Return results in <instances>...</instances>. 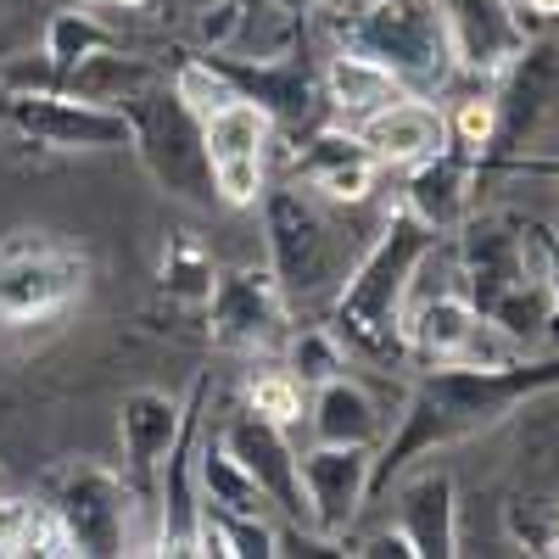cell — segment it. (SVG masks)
<instances>
[{
	"mask_svg": "<svg viewBox=\"0 0 559 559\" xmlns=\"http://www.w3.org/2000/svg\"><path fill=\"white\" fill-rule=\"evenodd\" d=\"M537 392H559V347L543 353V358L521 353L509 364H431L426 376L414 381L397 431L376 453L369 498H381L419 459H431V453H442L464 437L492 431L498 419L515 414V403H526Z\"/></svg>",
	"mask_w": 559,
	"mask_h": 559,
	"instance_id": "obj_1",
	"label": "cell"
},
{
	"mask_svg": "<svg viewBox=\"0 0 559 559\" xmlns=\"http://www.w3.org/2000/svg\"><path fill=\"white\" fill-rule=\"evenodd\" d=\"M453 258H459V292L471 297V308L498 324L521 353L548 342L554 324V286L543 263V236L537 224L521 213H471L453 229Z\"/></svg>",
	"mask_w": 559,
	"mask_h": 559,
	"instance_id": "obj_2",
	"label": "cell"
},
{
	"mask_svg": "<svg viewBox=\"0 0 559 559\" xmlns=\"http://www.w3.org/2000/svg\"><path fill=\"white\" fill-rule=\"evenodd\" d=\"M431 241H437V229H426L408 207H392L381 236H369V247L353 258L331 302V336L342 342L347 358L376 364V369L408 364L403 302H408V274Z\"/></svg>",
	"mask_w": 559,
	"mask_h": 559,
	"instance_id": "obj_3",
	"label": "cell"
},
{
	"mask_svg": "<svg viewBox=\"0 0 559 559\" xmlns=\"http://www.w3.org/2000/svg\"><path fill=\"white\" fill-rule=\"evenodd\" d=\"M96 263L51 229L0 236V342H39L84 308Z\"/></svg>",
	"mask_w": 559,
	"mask_h": 559,
	"instance_id": "obj_4",
	"label": "cell"
},
{
	"mask_svg": "<svg viewBox=\"0 0 559 559\" xmlns=\"http://www.w3.org/2000/svg\"><path fill=\"white\" fill-rule=\"evenodd\" d=\"M336 39L342 51L381 62L408 96H426V102H437L459 73L442 0H369V7L336 23Z\"/></svg>",
	"mask_w": 559,
	"mask_h": 559,
	"instance_id": "obj_5",
	"label": "cell"
},
{
	"mask_svg": "<svg viewBox=\"0 0 559 559\" xmlns=\"http://www.w3.org/2000/svg\"><path fill=\"white\" fill-rule=\"evenodd\" d=\"M263 247L269 269L280 274L292 302H308L319 292L342 286V274L353 269V247L342 236V224L319 191L308 185H263Z\"/></svg>",
	"mask_w": 559,
	"mask_h": 559,
	"instance_id": "obj_6",
	"label": "cell"
},
{
	"mask_svg": "<svg viewBox=\"0 0 559 559\" xmlns=\"http://www.w3.org/2000/svg\"><path fill=\"white\" fill-rule=\"evenodd\" d=\"M123 118L134 123V152H140V163H146V174L163 185V191L207 207L213 202V174H207V152H202V123L185 112L174 84L157 73L123 107Z\"/></svg>",
	"mask_w": 559,
	"mask_h": 559,
	"instance_id": "obj_7",
	"label": "cell"
},
{
	"mask_svg": "<svg viewBox=\"0 0 559 559\" xmlns=\"http://www.w3.org/2000/svg\"><path fill=\"white\" fill-rule=\"evenodd\" d=\"M45 503L57 509V521L73 543V554L90 559H112L129 554V526H134V503L123 471L102 459H68L45 481Z\"/></svg>",
	"mask_w": 559,
	"mask_h": 559,
	"instance_id": "obj_8",
	"label": "cell"
},
{
	"mask_svg": "<svg viewBox=\"0 0 559 559\" xmlns=\"http://www.w3.org/2000/svg\"><path fill=\"white\" fill-rule=\"evenodd\" d=\"M0 123L45 152H134V123L73 90H0Z\"/></svg>",
	"mask_w": 559,
	"mask_h": 559,
	"instance_id": "obj_9",
	"label": "cell"
},
{
	"mask_svg": "<svg viewBox=\"0 0 559 559\" xmlns=\"http://www.w3.org/2000/svg\"><path fill=\"white\" fill-rule=\"evenodd\" d=\"M207 336L213 347L241 353V358H263V353L286 347L292 297L269 263H241V269L218 274V286L207 297Z\"/></svg>",
	"mask_w": 559,
	"mask_h": 559,
	"instance_id": "obj_10",
	"label": "cell"
},
{
	"mask_svg": "<svg viewBox=\"0 0 559 559\" xmlns=\"http://www.w3.org/2000/svg\"><path fill=\"white\" fill-rule=\"evenodd\" d=\"M403 347H408V364H419V369L521 358V347L509 342L498 324H487L459 286L453 292H431V297H419V302L403 308Z\"/></svg>",
	"mask_w": 559,
	"mask_h": 559,
	"instance_id": "obj_11",
	"label": "cell"
},
{
	"mask_svg": "<svg viewBox=\"0 0 559 559\" xmlns=\"http://www.w3.org/2000/svg\"><path fill=\"white\" fill-rule=\"evenodd\" d=\"M179 419H185V403L157 392V386H134L118 408V442H123V481H129V503L134 515L152 521V537H157V498H163V464H168V448L179 437ZM129 554H134V526H129ZM157 554V543H152Z\"/></svg>",
	"mask_w": 559,
	"mask_h": 559,
	"instance_id": "obj_12",
	"label": "cell"
},
{
	"mask_svg": "<svg viewBox=\"0 0 559 559\" xmlns=\"http://www.w3.org/2000/svg\"><path fill=\"white\" fill-rule=\"evenodd\" d=\"M269 140H274V118L252 102H224L207 123H202V152H207V174H213V197L224 207H258L263 197V168H269Z\"/></svg>",
	"mask_w": 559,
	"mask_h": 559,
	"instance_id": "obj_13",
	"label": "cell"
},
{
	"mask_svg": "<svg viewBox=\"0 0 559 559\" xmlns=\"http://www.w3.org/2000/svg\"><path fill=\"white\" fill-rule=\"evenodd\" d=\"M369 471H376V448H342V442H319L297 453V476H302V503H308V526L324 543H342L364 503H369Z\"/></svg>",
	"mask_w": 559,
	"mask_h": 559,
	"instance_id": "obj_14",
	"label": "cell"
},
{
	"mask_svg": "<svg viewBox=\"0 0 559 559\" xmlns=\"http://www.w3.org/2000/svg\"><path fill=\"white\" fill-rule=\"evenodd\" d=\"M554 102H559V51H554L548 39H526L521 51H515V62L498 73V96H492L498 134H492V152L481 163L521 152L526 140L537 134V123H543V112Z\"/></svg>",
	"mask_w": 559,
	"mask_h": 559,
	"instance_id": "obj_15",
	"label": "cell"
},
{
	"mask_svg": "<svg viewBox=\"0 0 559 559\" xmlns=\"http://www.w3.org/2000/svg\"><path fill=\"white\" fill-rule=\"evenodd\" d=\"M202 403H207V376L185 397L179 437L163 464V498H157V554H197V442H202Z\"/></svg>",
	"mask_w": 559,
	"mask_h": 559,
	"instance_id": "obj_16",
	"label": "cell"
},
{
	"mask_svg": "<svg viewBox=\"0 0 559 559\" xmlns=\"http://www.w3.org/2000/svg\"><path fill=\"white\" fill-rule=\"evenodd\" d=\"M297 174L308 191H319L331 207H358L369 202V191H376V179H381V163L376 152L358 140V129H336V123H319L308 134V146L297 157Z\"/></svg>",
	"mask_w": 559,
	"mask_h": 559,
	"instance_id": "obj_17",
	"label": "cell"
},
{
	"mask_svg": "<svg viewBox=\"0 0 559 559\" xmlns=\"http://www.w3.org/2000/svg\"><path fill=\"white\" fill-rule=\"evenodd\" d=\"M224 437V448L236 453L247 471H252V481L263 487V498L274 503V509H286V515L302 526L308 521V503H302V476H297V448L286 442V426H269L263 414H252V408H241L229 426L218 431Z\"/></svg>",
	"mask_w": 559,
	"mask_h": 559,
	"instance_id": "obj_18",
	"label": "cell"
},
{
	"mask_svg": "<svg viewBox=\"0 0 559 559\" xmlns=\"http://www.w3.org/2000/svg\"><path fill=\"white\" fill-rule=\"evenodd\" d=\"M442 12H448V34L464 73L498 79L526 45V17L515 0H442Z\"/></svg>",
	"mask_w": 559,
	"mask_h": 559,
	"instance_id": "obj_19",
	"label": "cell"
},
{
	"mask_svg": "<svg viewBox=\"0 0 559 559\" xmlns=\"http://www.w3.org/2000/svg\"><path fill=\"white\" fill-rule=\"evenodd\" d=\"M476 179H481V163L471 152H459L453 140L442 152L419 157L408 168V185H403V207L437 229V236H453V229L471 218V197H476Z\"/></svg>",
	"mask_w": 559,
	"mask_h": 559,
	"instance_id": "obj_20",
	"label": "cell"
},
{
	"mask_svg": "<svg viewBox=\"0 0 559 559\" xmlns=\"http://www.w3.org/2000/svg\"><path fill=\"white\" fill-rule=\"evenodd\" d=\"M207 62L224 73V84L236 90L241 102L263 107L269 118L308 123V118H313V107H324V90H319V79H313L302 62H292V57H258V62H241V57H224V51H213Z\"/></svg>",
	"mask_w": 559,
	"mask_h": 559,
	"instance_id": "obj_21",
	"label": "cell"
},
{
	"mask_svg": "<svg viewBox=\"0 0 559 559\" xmlns=\"http://www.w3.org/2000/svg\"><path fill=\"white\" fill-rule=\"evenodd\" d=\"M353 129H358L364 146L376 152L381 168L386 163L392 168H414L419 157H431V152L448 146V112H437L426 96H397L392 107L358 118Z\"/></svg>",
	"mask_w": 559,
	"mask_h": 559,
	"instance_id": "obj_22",
	"label": "cell"
},
{
	"mask_svg": "<svg viewBox=\"0 0 559 559\" xmlns=\"http://www.w3.org/2000/svg\"><path fill=\"white\" fill-rule=\"evenodd\" d=\"M408 476V471H403ZM397 526L414 543V559H453L459 554V492L448 471H419L397 487Z\"/></svg>",
	"mask_w": 559,
	"mask_h": 559,
	"instance_id": "obj_23",
	"label": "cell"
},
{
	"mask_svg": "<svg viewBox=\"0 0 559 559\" xmlns=\"http://www.w3.org/2000/svg\"><path fill=\"white\" fill-rule=\"evenodd\" d=\"M308 419H313V437L319 442H342V448H376L386 437L381 403L369 397V386L353 381L347 369H342V376H331L324 386H313Z\"/></svg>",
	"mask_w": 559,
	"mask_h": 559,
	"instance_id": "obj_24",
	"label": "cell"
},
{
	"mask_svg": "<svg viewBox=\"0 0 559 559\" xmlns=\"http://www.w3.org/2000/svg\"><path fill=\"white\" fill-rule=\"evenodd\" d=\"M319 90H324V107H331L336 118H347V123H358V118H369V112L392 107L397 96H408V90H403L381 62H369V57H358V51H336L331 62H324Z\"/></svg>",
	"mask_w": 559,
	"mask_h": 559,
	"instance_id": "obj_25",
	"label": "cell"
},
{
	"mask_svg": "<svg viewBox=\"0 0 559 559\" xmlns=\"http://www.w3.org/2000/svg\"><path fill=\"white\" fill-rule=\"evenodd\" d=\"M157 286L179 308H207V297L218 286V263L197 229H168L163 258H157Z\"/></svg>",
	"mask_w": 559,
	"mask_h": 559,
	"instance_id": "obj_26",
	"label": "cell"
},
{
	"mask_svg": "<svg viewBox=\"0 0 559 559\" xmlns=\"http://www.w3.org/2000/svg\"><path fill=\"white\" fill-rule=\"evenodd\" d=\"M197 487H202V503L229 509V515H263L269 509L263 487L252 481L247 464L224 448V437H202L197 442Z\"/></svg>",
	"mask_w": 559,
	"mask_h": 559,
	"instance_id": "obj_27",
	"label": "cell"
},
{
	"mask_svg": "<svg viewBox=\"0 0 559 559\" xmlns=\"http://www.w3.org/2000/svg\"><path fill=\"white\" fill-rule=\"evenodd\" d=\"M197 554H218V559H269L280 554V537L263 515H229V509L202 503L197 515Z\"/></svg>",
	"mask_w": 559,
	"mask_h": 559,
	"instance_id": "obj_28",
	"label": "cell"
},
{
	"mask_svg": "<svg viewBox=\"0 0 559 559\" xmlns=\"http://www.w3.org/2000/svg\"><path fill=\"white\" fill-rule=\"evenodd\" d=\"M0 554H45V559H62L73 554L57 509L45 498H7L0 509Z\"/></svg>",
	"mask_w": 559,
	"mask_h": 559,
	"instance_id": "obj_29",
	"label": "cell"
},
{
	"mask_svg": "<svg viewBox=\"0 0 559 559\" xmlns=\"http://www.w3.org/2000/svg\"><path fill=\"white\" fill-rule=\"evenodd\" d=\"M107 45H112V28L73 7V12H57L51 23H45V45H39V51H45V62H51L57 73H68L73 62H84L90 51H107Z\"/></svg>",
	"mask_w": 559,
	"mask_h": 559,
	"instance_id": "obj_30",
	"label": "cell"
},
{
	"mask_svg": "<svg viewBox=\"0 0 559 559\" xmlns=\"http://www.w3.org/2000/svg\"><path fill=\"white\" fill-rule=\"evenodd\" d=\"M286 369L297 376L302 392H313V386H324L331 376H342V369H347V353H342V342L331 336V324H308V331H292V336H286Z\"/></svg>",
	"mask_w": 559,
	"mask_h": 559,
	"instance_id": "obj_31",
	"label": "cell"
},
{
	"mask_svg": "<svg viewBox=\"0 0 559 559\" xmlns=\"http://www.w3.org/2000/svg\"><path fill=\"white\" fill-rule=\"evenodd\" d=\"M247 408L263 414L269 426H297L302 419V386L292 369H252L247 376Z\"/></svg>",
	"mask_w": 559,
	"mask_h": 559,
	"instance_id": "obj_32",
	"label": "cell"
},
{
	"mask_svg": "<svg viewBox=\"0 0 559 559\" xmlns=\"http://www.w3.org/2000/svg\"><path fill=\"white\" fill-rule=\"evenodd\" d=\"M174 96L185 102V112H191L197 123H207L224 102H236V90L224 84V73L202 57V62H185L179 73H174Z\"/></svg>",
	"mask_w": 559,
	"mask_h": 559,
	"instance_id": "obj_33",
	"label": "cell"
},
{
	"mask_svg": "<svg viewBox=\"0 0 559 559\" xmlns=\"http://www.w3.org/2000/svg\"><path fill=\"white\" fill-rule=\"evenodd\" d=\"M492 134H498V107L492 96H464L453 112H448V140L459 152H471L476 163L492 152Z\"/></svg>",
	"mask_w": 559,
	"mask_h": 559,
	"instance_id": "obj_34",
	"label": "cell"
},
{
	"mask_svg": "<svg viewBox=\"0 0 559 559\" xmlns=\"http://www.w3.org/2000/svg\"><path fill=\"white\" fill-rule=\"evenodd\" d=\"M509 537H515L526 554H548V537H554V521H559V503L554 498H521L509 503Z\"/></svg>",
	"mask_w": 559,
	"mask_h": 559,
	"instance_id": "obj_35",
	"label": "cell"
},
{
	"mask_svg": "<svg viewBox=\"0 0 559 559\" xmlns=\"http://www.w3.org/2000/svg\"><path fill=\"white\" fill-rule=\"evenodd\" d=\"M487 174H521V179H554L559 185V157H521V152H509V157L481 163V179Z\"/></svg>",
	"mask_w": 559,
	"mask_h": 559,
	"instance_id": "obj_36",
	"label": "cell"
},
{
	"mask_svg": "<svg viewBox=\"0 0 559 559\" xmlns=\"http://www.w3.org/2000/svg\"><path fill=\"white\" fill-rule=\"evenodd\" d=\"M358 554H403V559H414V543L403 537V526H392V532H376Z\"/></svg>",
	"mask_w": 559,
	"mask_h": 559,
	"instance_id": "obj_37",
	"label": "cell"
},
{
	"mask_svg": "<svg viewBox=\"0 0 559 559\" xmlns=\"http://www.w3.org/2000/svg\"><path fill=\"white\" fill-rule=\"evenodd\" d=\"M537 236H543V263H548V286H554V308H559V236H554V229H543V224H537Z\"/></svg>",
	"mask_w": 559,
	"mask_h": 559,
	"instance_id": "obj_38",
	"label": "cell"
},
{
	"mask_svg": "<svg viewBox=\"0 0 559 559\" xmlns=\"http://www.w3.org/2000/svg\"><path fill=\"white\" fill-rule=\"evenodd\" d=\"M274 7H280V12H297V17H308V12H319V7H324V0H274Z\"/></svg>",
	"mask_w": 559,
	"mask_h": 559,
	"instance_id": "obj_39",
	"label": "cell"
},
{
	"mask_svg": "<svg viewBox=\"0 0 559 559\" xmlns=\"http://www.w3.org/2000/svg\"><path fill=\"white\" fill-rule=\"evenodd\" d=\"M526 12H537V17H559V0H521Z\"/></svg>",
	"mask_w": 559,
	"mask_h": 559,
	"instance_id": "obj_40",
	"label": "cell"
},
{
	"mask_svg": "<svg viewBox=\"0 0 559 559\" xmlns=\"http://www.w3.org/2000/svg\"><path fill=\"white\" fill-rule=\"evenodd\" d=\"M84 7H112V12H134V7H146V0H84Z\"/></svg>",
	"mask_w": 559,
	"mask_h": 559,
	"instance_id": "obj_41",
	"label": "cell"
},
{
	"mask_svg": "<svg viewBox=\"0 0 559 559\" xmlns=\"http://www.w3.org/2000/svg\"><path fill=\"white\" fill-rule=\"evenodd\" d=\"M548 559H559V521H554V537H548Z\"/></svg>",
	"mask_w": 559,
	"mask_h": 559,
	"instance_id": "obj_42",
	"label": "cell"
},
{
	"mask_svg": "<svg viewBox=\"0 0 559 559\" xmlns=\"http://www.w3.org/2000/svg\"><path fill=\"white\" fill-rule=\"evenodd\" d=\"M7 498H12V487H7V471H0V509H7Z\"/></svg>",
	"mask_w": 559,
	"mask_h": 559,
	"instance_id": "obj_43",
	"label": "cell"
},
{
	"mask_svg": "<svg viewBox=\"0 0 559 559\" xmlns=\"http://www.w3.org/2000/svg\"><path fill=\"white\" fill-rule=\"evenodd\" d=\"M548 342H554V347H559V319H554V324H548Z\"/></svg>",
	"mask_w": 559,
	"mask_h": 559,
	"instance_id": "obj_44",
	"label": "cell"
},
{
	"mask_svg": "<svg viewBox=\"0 0 559 559\" xmlns=\"http://www.w3.org/2000/svg\"><path fill=\"white\" fill-rule=\"evenodd\" d=\"M554 236H559V229H554Z\"/></svg>",
	"mask_w": 559,
	"mask_h": 559,
	"instance_id": "obj_45",
	"label": "cell"
}]
</instances>
